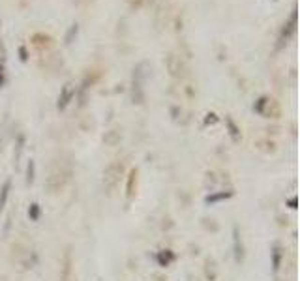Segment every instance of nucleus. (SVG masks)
Masks as SVG:
<instances>
[{"label":"nucleus","mask_w":300,"mask_h":281,"mask_svg":"<svg viewBox=\"0 0 300 281\" xmlns=\"http://www.w3.org/2000/svg\"><path fill=\"white\" fill-rule=\"evenodd\" d=\"M294 30H296V8H293V12H291V15H289V21L283 25L281 32H279L278 49H281V47H283V43H287V40L293 36Z\"/></svg>","instance_id":"nucleus-1"},{"label":"nucleus","mask_w":300,"mask_h":281,"mask_svg":"<svg viewBox=\"0 0 300 281\" xmlns=\"http://www.w3.org/2000/svg\"><path fill=\"white\" fill-rule=\"evenodd\" d=\"M75 94H77V88H75L72 83L64 84V86H62V90H60V96H58V101H57V109H58V111H64L66 107H68L73 101Z\"/></svg>","instance_id":"nucleus-2"},{"label":"nucleus","mask_w":300,"mask_h":281,"mask_svg":"<svg viewBox=\"0 0 300 281\" xmlns=\"http://www.w3.org/2000/svg\"><path fill=\"white\" fill-rule=\"evenodd\" d=\"M283 257H285L283 247L279 246L278 242H276V244H272V247H270V266H272V274L274 275H278V272L281 270Z\"/></svg>","instance_id":"nucleus-3"},{"label":"nucleus","mask_w":300,"mask_h":281,"mask_svg":"<svg viewBox=\"0 0 300 281\" xmlns=\"http://www.w3.org/2000/svg\"><path fill=\"white\" fill-rule=\"evenodd\" d=\"M235 197V191L233 190H222V191H210L207 197H205V204L207 206H212V204L223 203V201H229Z\"/></svg>","instance_id":"nucleus-4"},{"label":"nucleus","mask_w":300,"mask_h":281,"mask_svg":"<svg viewBox=\"0 0 300 281\" xmlns=\"http://www.w3.org/2000/svg\"><path fill=\"white\" fill-rule=\"evenodd\" d=\"M233 255H235V260L236 264H240L244 260V244H242V238H240V231H238V227H233Z\"/></svg>","instance_id":"nucleus-5"},{"label":"nucleus","mask_w":300,"mask_h":281,"mask_svg":"<svg viewBox=\"0 0 300 281\" xmlns=\"http://www.w3.org/2000/svg\"><path fill=\"white\" fill-rule=\"evenodd\" d=\"M175 259H177V255H175V251H171V249H160V251L156 253V262H158V266H162V268L171 266L173 262H175Z\"/></svg>","instance_id":"nucleus-6"},{"label":"nucleus","mask_w":300,"mask_h":281,"mask_svg":"<svg viewBox=\"0 0 300 281\" xmlns=\"http://www.w3.org/2000/svg\"><path fill=\"white\" fill-rule=\"evenodd\" d=\"M10 193H12V180L8 178L6 182L2 184V188H0V212L6 208L8 199H10Z\"/></svg>","instance_id":"nucleus-7"},{"label":"nucleus","mask_w":300,"mask_h":281,"mask_svg":"<svg viewBox=\"0 0 300 281\" xmlns=\"http://www.w3.org/2000/svg\"><path fill=\"white\" fill-rule=\"evenodd\" d=\"M225 124H227V129H229V137L233 139V143H238L240 140V127L235 124V120L233 118H225Z\"/></svg>","instance_id":"nucleus-8"},{"label":"nucleus","mask_w":300,"mask_h":281,"mask_svg":"<svg viewBox=\"0 0 300 281\" xmlns=\"http://www.w3.org/2000/svg\"><path fill=\"white\" fill-rule=\"evenodd\" d=\"M42 218V206L38 203H30L29 206V219L30 221H40Z\"/></svg>","instance_id":"nucleus-9"},{"label":"nucleus","mask_w":300,"mask_h":281,"mask_svg":"<svg viewBox=\"0 0 300 281\" xmlns=\"http://www.w3.org/2000/svg\"><path fill=\"white\" fill-rule=\"evenodd\" d=\"M34 178H36V163H34V160H30L29 165H27V186H32Z\"/></svg>","instance_id":"nucleus-10"},{"label":"nucleus","mask_w":300,"mask_h":281,"mask_svg":"<svg viewBox=\"0 0 300 281\" xmlns=\"http://www.w3.org/2000/svg\"><path fill=\"white\" fill-rule=\"evenodd\" d=\"M270 103V99L266 98V96H261V98L253 103V111L257 112V114H264V109H266V105Z\"/></svg>","instance_id":"nucleus-11"},{"label":"nucleus","mask_w":300,"mask_h":281,"mask_svg":"<svg viewBox=\"0 0 300 281\" xmlns=\"http://www.w3.org/2000/svg\"><path fill=\"white\" fill-rule=\"evenodd\" d=\"M137 182V171L133 169L131 173H129L128 176V186H126V193H128V199H131L133 197V184Z\"/></svg>","instance_id":"nucleus-12"},{"label":"nucleus","mask_w":300,"mask_h":281,"mask_svg":"<svg viewBox=\"0 0 300 281\" xmlns=\"http://www.w3.org/2000/svg\"><path fill=\"white\" fill-rule=\"evenodd\" d=\"M77 32H79V27H77V23H75V25H72V27L68 28V32H66L64 42L68 43V45H70V43H72L73 40H75V38H77Z\"/></svg>","instance_id":"nucleus-13"},{"label":"nucleus","mask_w":300,"mask_h":281,"mask_svg":"<svg viewBox=\"0 0 300 281\" xmlns=\"http://www.w3.org/2000/svg\"><path fill=\"white\" fill-rule=\"evenodd\" d=\"M113 171H118V173H120L122 169L118 167V165H111V167L107 169V173H105V175H111V173H113ZM105 182H107V186H109V188H113V186H114V182H116V176H105Z\"/></svg>","instance_id":"nucleus-14"},{"label":"nucleus","mask_w":300,"mask_h":281,"mask_svg":"<svg viewBox=\"0 0 300 281\" xmlns=\"http://www.w3.org/2000/svg\"><path fill=\"white\" fill-rule=\"evenodd\" d=\"M23 148H25V135H19V137H17V152H15V160L21 158Z\"/></svg>","instance_id":"nucleus-15"},{"label":"nucleus","mask_w":300,"mask_h":281,"mask_svg":"<svg viewBox=\"0 0 300 281\" xmlns=\"http://www.w3.org/2000/svg\"><path fill=\"white\" fill-rule=\"evenodd\" d=\"M218 114H214V112H208L207 116H205V126H214L216 122H218Z\"/></svg>","instance_id":"nucleus-16"},{"label":"nucleus","mask_w":300,"mask_h":281,"mask_svg":"<svg viewBox=\"0 0 300 281\" xmlns=\"http://www.w3.org/2000/svg\"><path fill=\"white\" fill-rule=\"evenodd\" d=\"M287 206H289V208H296V206H298V199H296V197H291V199H289V201H287Z\"/></svg>","instance_id":"nucleus-17"},{"label":"nucleus","mask_w":300,"mask_h":281,"mask_svg":"<svg viewBox=\"0 0 300 281\" xmlns=\"http://www.w3.org/2000/svg\"><path fill=\"white\" fill-rule=\"evenodd\" d=\"M19 55H21L23 62H27V60H29V53H27V47H21V49H19Z\"/></svg>","instance_id":"nucleus-18"},{"label":"nucleus","mask_w":300,"mask_h":281,"mask_svg":"<svg viewBox=\"0 0 300 281\" xmlns=\"http://www.w3.org/2000/svg\"><path fill=\"white\" fill-rule=\"evenodd\" d=\"M4 81H6V77H4V64L0 62V86L4 84Z\"/></svg>","instance_id":"nucleus-19"}]
</instances>
